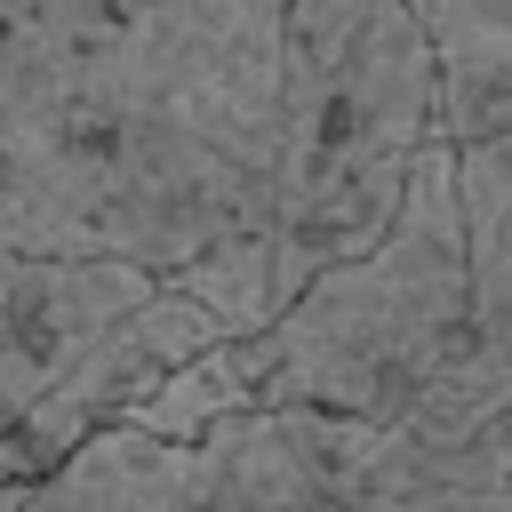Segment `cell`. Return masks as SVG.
I'll list each match as a JSON object with an SVG mask.
<instances>
[{
  "label": "cell",
  "instance_id": "obj_1",
  "mask_svg": "<svg viewBox=\"0 0 512 512\" xmlns=\"http://www.w3.org/2000/svg\"><path fill=\"white\" fill-rule=\"evenodd\" d=\"M288 112L296 88L88 56L0 8V248L176 272L248 240Z\"/></svg>",
  "mask_w": 512,
  "mask_h": 512
},
{
  "label": "cell",
  "instance_id": "obj_2",
  "mask_svg": "<svg viewBox=\"0 0 512 512\" xmlns=\"http://www.w3.org/2000/svg\"><path fill=\"white\" fill-rule=\"evenodd\" d=\"M472 336V280H464V208H456V144H424L392 224L312 272L264 328L240 336L248 392L336 408L392 424L408 416Z\"/></svg>",
  "mask_w": 512,
  "mask_h": 512
},
{
  "label": "cell",
  "instance_id": "obj_3",
  "mask_svg": "<svg viewBox=\"0 0 512 512\" xmlns=\"http://www.w3.org/2000/svg\"><path fill=\"white\" fill-rule=\"evenodd\" d=\"M472 336L456 368L392 424H408L464 480H512V128L456 152Z\"/></svg>",
  "mask_w": 512,
  "mask_h": 512
},
{
  "label": "cell",
  "instance_id": "obj_4",
  "mask_svg": "<svg viewBox=\"0 0 512 512\" xmlns=\"http://www.w3.org/2000/svg\"><path fill=\"white\" fill-rule=\"evenodd\" d=\"M0 8L64 48L216 72L240 88H296L304 64L288 32V0H0Z\"/></svg>",
  "mask_w": 512,
  "mask_h": 512
},
{
  "label": "cell",
  "instance_id": "obj_5",
  "mask_svg": "<svg viewBox=\"0 0 512 512\" xmlns=\"http://www.w3.org/2000/svg\"><path fill=\"white\" fill-rule=\"evenodd\" d=\"M160 272L136 264H80V256H24L0 248V432L80 360V344L120 320Z\"/></svg>",
  "mask_w": 512,
  "mask_h": 512
},
{
  "label": "cell",
  "instance_id": "obj_6",
  "mask_svg": "<svg viewBox=\"0 0 512 512\" xmlns=\"http://www.w3.org/2000/svg\"><path fill=\"white\" fill-rule=\"evenodd\" d=\"M432 56L440 144H488L512 128V0H408Z\"/></svg>",
  "mask_w": 512,
  "mask_h": 512
},
{
  "label": "cell",
  "instance_id": "obj_7",
  "mask_svg": "<svg viewBox=\"0 0 512 512\" xmlns=\"http://www.w3.org/2000/svg\"><path fill=\"white\" fill-rule=\"evenodd\" d=\"M384 0H288V32H296V48L304 56H328L352 24H368Z\"/></svg>",
  "mask_w": 512,
  "mask_h": 512
}]
</instances>
